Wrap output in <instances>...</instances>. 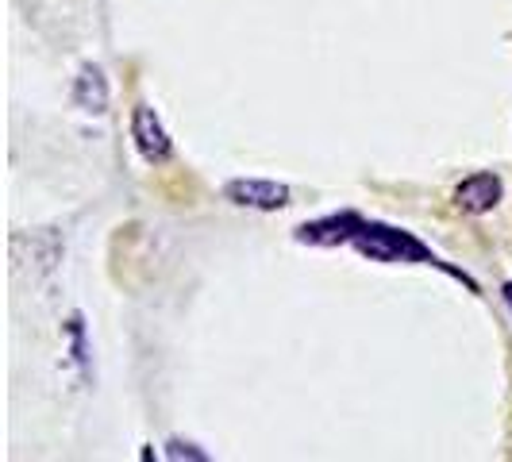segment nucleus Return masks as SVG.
<instances>
[{
    "mask_svg": "<svg viewBox=\"0 0 512 462\" xmlns=\"http://www.w3.org/2000/svg\"><path fill=\"white\" fill-rule=\"evenodd\" d=\"M359 255L374 258V262H424V266H443L416 235L401 228H389L378 220H362V231L355 235Z\"/></svg>",
    "mask_w": 512,
    "mask_h": 462,
    "instance_id": "1",
    "label": "nucleus"
},
{
    "mask_svg": "<svg viewBox=\"0 0 512 462\" xmlns=\"http://www.w3.org/2000/svg\"><path fill=\"white\" fill-rule=\"evenodd\" d=\"M131 139H135V151L143 154V162H151V166L166 162L174 154V143H170V135H166L151 104H135L131 108Z\"/></svg>",
    "mask_w": 512,
    "mask_h": 462,
    "instance_id": "2",
    "label": "nucleus"
},
{
    "mask_svg": "<svg viewBox=\"0 0 512 462\" xmlns=\"http://www.w3.org/2000/svg\"><path fill=\"white\" fill-rule=\"evenodd\" d=\"M224 197L239 208H255V212H278L289 205V185L266 178H235L224 185Z\"/></svg>",
    "mask_w": 512,
    "mask_h": 462,
    "instance_id": "3",
    "label": "nucleus"
},
{
    "mask_svg": "<svg viewBox=\"0 0 512 462\" xmlns=\"http://www.w3.org/2000/svg\"><path fill=\"white\" fill-rule=\"evenodd\" d=\"M501 197H505V181L497 178V174H489V170L462 178L459 189H455V205L466 216H486V212L501 205Z\"/></svg>",
    "mask_w": 512,
    "mask_h": 462,
    "instance_id": "4",
    "label": "nucleus"
},
{
    "mask_svg": "<svg viewBox=\"0 0 512 462\" xmlns=\"http://www.w3.org/2000/svg\"><path fill=\"white\" fill-rule=\"evenodd\" d=\"M362 231V220L355 212L343 216H324L297 228V243H312V247H339V243H355V235Z\"/></svg>",
    "mask_w": 512,
    "mask_h": 462,
    "instance_id": "5",
    "label": "nucleus"
},
{
    "mask_svg": "<svg viewBox=\"0 0 512 462\" xmlns=\"http://www.w3.org/2000/svg\"><path fill=\"white\" fill-rule=\"evenodd\" d=\"M108 77L97 62H85L74 77V104L81 112H89V116H104L108 112Z\"/></svg>",
    "mask_w": 512,
    "mask_h": 462,
    "instance_id": "6",
    "label": "nucleus"
},
{
    "mask_svg": "<svg viewBox=\"0 0 512 462\" xmlns=\"http://www.w3.org/2000/svg\"><path fill=\"white\" fill-rule=\"evenodd\" d=\"M27 243H31V258H35V270H39V274H51L54 266L62 262V255H66V239L54 228L31 231Z\"/></svg>",
    "mask_w": 512,
    "mask_h": 462,
    "instance_id": "7",
    "label": "nucleus"
},
{
    "mask_svg": "<svg viewBox=\"0 0 512 462\" xmlns=\"http://www.w3.org/2000/svg\"><path fill=\"white\" fill-rule=\"evenodd\" d=\"M166 459L170 462H212L201 443H193V439H185V436L166 439Z\"/></svg>",
    "mask_w": 512,
    "mask_h": 462,
    "instance_id": "8",
    "label": "nucleus"
},
{
    "mask_svg": "<svg viewBox=\"0 0 512 462\" xmlns=\"http://www.w3.org/2000/svg\"><path fill=\"white\" fill-rule=\"evenodd\" d=\"M66 332H70V351H74L77 370H81V378H89V347H85V320H81V312L70 316Z\"/></svg>",
    "mask_w": 512,
    "mask_h": 462,
    "instance_id": "9",
    "label": "nucleus"
},
{
    "mask_svg": "<svg viewBox=\"0 0 512 462\" xmlns=\"http://www.w3.org/2000/svg\"><path fill=\"white\" fill-rule=\"evenodd\" d=\"M139 462H158L154 459V447H143V451H139Z\"/></svg>",
    "mask_w": 512,
    "mask_h": 462,
    "instance_id": "10",
    "label": "nucleus"
},
{
    "mask_svg": "<svg viewBox=\"0 0 512 462\" xmlns=\"http://www.w3.org/2000/svg\"><path fill=\"white\" fill-rule=\"evenodd\" d=\"M501 293H505V301H509V308H512V282L505 285V289H501Z\"/></svg>",
    "mask_w": 512,
    "mask_h": 462,
    "instance_id": "11",
    "label": "nucleus"
}]
</instances>
